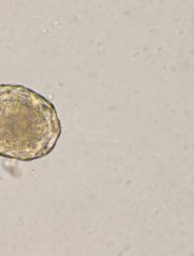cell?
Returning <instances> with one entry per match:
<instances>
[{"label": "cell", "instance_id": "obj_1", "mask_svg": "<svg viewBox=\"0 0 194 256\" xmlns=\"http://www.w3.org/2000/svg\"><path fill=\"white\" fill-rule=\"evenodd\" d=\"M60 134L52 102L22 85L0 84V156L42 158L54 149Z\"/></svg>", "mask_w": 194, "mask_h": 256}]
</instances>
